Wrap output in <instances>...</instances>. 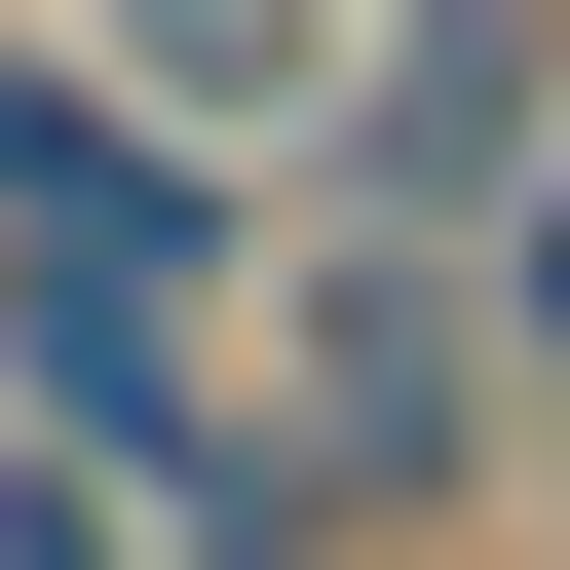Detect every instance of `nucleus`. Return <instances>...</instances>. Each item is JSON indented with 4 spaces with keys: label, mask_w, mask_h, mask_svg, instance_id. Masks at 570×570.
Masks as SVG:
<instances>
[{
    "label": "nucleus",
    "mask_w": 570,
    "mask_h": 570,
    "mask_svg": "<svg viewBox=\"0 0 570 570\" xmlns=\"http://www.w3.org/2000/svg\"><path fill=\"white\" fill-rule=\"evenodd\" d=\"M0 228H39L77 305H153V266H190V153H153V115H77V77H0Z\"/></svg>",
    "instance_id": "nucleus-1"
},
{
    "label": "nucleus",
    "mask_w": 570,
    "mask_h": 570,
    "mask_svg": "<svg viewBox=\"0 0 570 570\" xmlns=\"http://www.w3.org/2000/svg\"><path fill=\"white\" fill-rule=\"evenodd\" d=\"M494 115H532V0H419L381 115H343V190H494Z\"/></svg>",
    "instance_id": "nucleus-2"
},
{
    "label": "nucleus",
    "mask_w": 570,
    "mask_h": 570,
    "mask_svg": "<svg viewBox=\"0 0 570 570\" xmlns=\"http://www.w3.org/2000/svg\"><path fill=\"white\" fill-rule=\"evenodd\" d=\"M0 570H77V532H39V494H0Z\"/></svg>",
    "instance_id": "nucleus-3"
}]
</instances>
